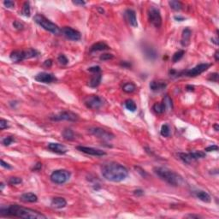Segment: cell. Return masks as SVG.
Listing matches in <instances>:
<instances>
[{"instance_id": "47", "label": "cell", "mask_w": 219, "mask_h": 219, "mask_svg": "<svg viewBox=\"0 0 219 219\" xmlns=\"http://www.w3.org/2000/svg\"><path fill=\"white\" fill-rule=\"evenodd\" d=\"M43 65H44L45 67H46V68H51L52 66V59H47L45 60L44 62V64H43Z\"/></svg>"}, {"instance_id": "18", "label": "cell", "mask_w": 219, "mask_h": 219, "mask_svg": "<svg viewBox=\"0 0 219 219\" xmlns=\"http://www.w3.org/2000/svg\"><path fill=\"white\" fill-rule=\"evenodd\" d=\"M51 205L53 208L62 209V208H64L67 205V201L63 197H55L52 199Z\"/></svg>"}, {"instance_id": "37", "label": "cell", "mask_w": 219, "mask_h": 219, "mask_svg": "<svg viewBox=\"0 0 219 219\" xmlns=\"http://www.w3.org/2000/svg\"><path fill=\"white\" fill-rule=\"evenodd\" d=\"M15 141H16V139H15V138H14L13 136H7V137H5V138L3 139L2 144H3L4 146H5V147H8V146L11 145V144L13 143V142H15Z\"/></svg>"}, {"instance_id": "4", "label": "cell", "mask_w": 219, "mask_h": 219, "mask_svg": "<svg viewBox=\"0 0 219 219\" xmlns=\"http://www.w3.org/2000/svg\"><path fill=\"white\" fill-rule=\"evenodd\" d=\"M33 21L35 22L36 23L38 24L39 26H40L42 28H44L45 30H46L48 32L52 33L53 34L58 35L61 33V29L60 28L56 25L55 23H53L50 20H48L46 17H45L42 15H36L33 17Z\"/></svg>"}, {"instance_id": "48", "label": "cell", "mask_w": 219, "mask_h": 219, "mask_svg": "<svg viewBox=\"0 0 219 219\" xmlns=\"http://www.w3.org/2000/svg\"><path fill=\"white\" fill-rule=\"evenodd\" d=\"M1 166H2V167H4V168H6L7 170H11L12 169L11 166H10V165L8 163L4 162L3 159H1Z\"/></svg>"}, {"instance_id": "23", "label": "cell", "mask_w": 219, "mask_h": 219, "mask_svg": "<svg viewBox=\"0 0 219 219\" xmlns=\"http://www.w3.org/2000/svg\"><path fill=\"white\" fill-rule=\"evenodd\" d=\"M110 49L109 45L104 42H97L95 44H93L90 48V52H102V51H105Z\"/></svg>"}, {"instance_id": "19", "label": "cell", "mask_w": 219, "mask_h": 219, "mask_svg": "<svg viewBox=\"0 0 219 219\" xmlns=\"http://www.w3.org/2000/svg\"><path fill=\"white\" fill-rule=\"evenodd\" d=\"M20 200L24 203H35L38 201V197L33 193H26L20 196Z\"/></svg>"}, {"instance_id": "11", "label": "cell", "mask_w": 219, "mask_h": 219, "mask_svg": "<svg viewBox=\"0 0 219 219\" xmlns=\"http://www.w3.org/2000/svg\"><path fill=\"white\" fill-rule=\"evenodd\" d=\"M179 158L182 162L186 163H191L194 161L199 159V158H204L205 157V153L204 151H194V152H188V153H182L180 152L177 154Z\"/></svg>"}, {"instance_id": "39", "label": "cell", "mask_w": 219, "mask_h": 219, "mask_svg": "<svg viewBox=\"0 0 219 219\" xmlns=\"http://www.w3.org/2000/svg\"><path fill=\"white\" fill-rule=\"evenodd\" d=\"M208 80L211 81H214V82H217L218 81V73H211L208 76Z\"/></svg>"}, {"instance_id": "40", "label": "cell", "mask_w": 219, "mask_h": 219, "mask_svg": "<svg viewBox=\"0 0 219 219\" xmlns=\"http://www.w3.org/2000/svg\"><path fill=\"white\" fill-rule=\"evenodd\" d=\"M4 5L8 9H14L15 8V3L11 0H5L3 2Z\"/></svg>"}, {"instance_id": "16", "label": "cell", "mask_w": 219, "mask_h": 219, "mask_svg": "<svg viewBox=\"0 0 219 219\" xmlns=\"http://www.w3.org/2000/svg\"><path fill=\"white\" fill-rule=\"evenodd\" d=\"M48 149L52 152L59 154V155H64L68 152V148L59 143H49L48 144Z\"/></svg>"}, {"instance_id": "17", "label": "cell", "mask_w": 219, "mask_h": 219, "mask_svg": "<svg viewBox=\"0 0 219 219\" xmlns=\"http://www.w3.org/2000/svg\"><path fill=\"white\" fill-rule=\"evenodd\" d=\"M10 58L12 62L14 63H19L25 60V53H24V50H16L13 51L10 55Z\"/></svg>"}, {"instance_id": "36", "label": "cell", "mask_w": 219, "mask_h": 219, "mask_svg": "<svg viewBox=\"0 0 219 219\" xmlns=\"http://www.w3.org/2000/svg\"><path fill=\"white\" fill-rule=\"evenodd\" d=\"M22 182V179L20 177H16V176H12L10 179L8 180L9 185H17V184H20Z\"/></svg>"}, {"instance_id": "30", "label": "cell", "mask_w": 219, "mask_h": 219, "mask_svg": "<svg viewBox=\"0 0 219 219\" xmlns=\"http://www.w3.org/2000/svg\"><path fill=\"white\" fill-rule=\"evenodd\" d=\"M124 105L127 110H128L129 111L131 112H135L137 109V106H136V104L135 103V101L132 100H127L125 101L124 103Z\"/></svg>"}, {"instance_id": "51", "label": "cell", "mask_w": 219, "mask_h": 219, "mask_svg": "<svg viewBox=\"0 0 219 219\" xmlns=\"http://www.w3.org/2000/svg\"><path fill=\"white\" fill-rule=\"evenodd\" d=\"M135 168L137 170H139L138 172H139V173H140V174H141V175H142L143 177H146V176H147V175H148L147 173L145 171V170H143L142 169H140L139 167H135Z\"/></svg>"}, {"instance_id": "53", "label": "cell", "mask_w": 219, "mask_h": 219, "mask_svg": "<svg viewBox=\"0 0 219 219\" xmlns=\"http://www.w3.org/2000/svg\"><path fill=\"white\" fill-rule=\"evenodd\" d=\"M174 19H175V21H177V22H183V21L186 20L185 17L181 16H174Z\"/></svg>"}, {"instance_id": "42", "label": "cell", "mask_w": 219, "mask_h": 219, "mask_svg": "<svg viewBox=\"0 0 219 219\" xmlns=\"http://www.w3.org/2000/svg\"><path fill=\"white\" fill-rule=\"evenodd\" d=\"M114 57V56L112 54H109V53H104V54H102L100 56V60L102 61H107V60H111Z\"/></svg>"}, {"instance_id": "13", "label": "cell", "mask_w": 219, "mask_h": 219, "mask_svg": "<svg viewBox=\"0 0 219 219\" xmlns=\"http://www.w3.org/2000/svg\"><path fill=\"white\" fill-rule=\"evenodd\" d=\"M76 149H77L78 151L85 153V154H88V155L96 156V157H102V156L106 155V152H105V151L100 150V149H96V148L78 146V147H76Z\"/></svg>"}, {"instance_id": "3", "label": "cell", "mask_w": 219, "mask_h": 219, "mask_svg": "<svg viewBox=\"0 0 219 219\" xmlns=\"http://www.w3.org/2000/svg\"><path fill=\"white\" fill-rule=\"evenodd\" d=\"M153 171L160 179L173 187H178L183 183V179L180 175L165 167H155Z\"/></svg>"}, {"instance_id": "12", "label": "cell", "mask_w": 219, "mask_h": 219, "mask_svg": "<svg viewBox=\"0 0 219 219\" xmlns=\"http://www.w3.org/2000/svg\"><path fill=\"white\" fill-rule=\"evenodd\" d=\"M61 33H63L66 39L72 41H78L81 39L80 33L70 27H64L61 29Z\"/></svg>"}, {"instance_id": "34", "label": "cell", "mask_w": 219, "mask_h": 219, "mask_svg": "<svg viewBox=\"0 0 219 219\" xmlns=\"http://www.w3.org/2000/svg\"><path fill=\"white\" fill-rule=\"evenodd\" d=\"M160 134L161 135L163 136V137H169L170 135V126L168 124H163L162 125L161 127V129H160Z\"/></svg>"}, {"instance_id": "58", "label": "cell", "mask_w": 219, "mask_h": 219, "mask_svg": "<svg viewBox=\"0 0 219 219\" xmlns=\"http://www.w3.org/2000/svg\"><path fill=\"white\" fill-rule=\"evenodd\" d=\"M214 128H215V130H216V131H218V130H219L218 124H217V123L215 124V125H214Z\"/></svg>"}, {"instance_id": "50", "label": "cell", "mask_w": 219, "mask_h": 219, "mask_svg": "<svg viewBox=\"0 0 219 219\" xmlns=\"http://www.w3.org/2000/svg\"><path fill=\"white\" fill-rule=\"evenodd\" d=\"M120 64H121V66H123L124 68H130L131 67V64L128 63V62H126V61H122Z\"/></svg>"}, {"instance_id": "46", "label": "cell", "mask_w": 219, "mask_h": 219, "mask_svg": "<svg viewBox=\"0 0 219 219\" xmlns=\"http://www.w3.org/2000/svg\"><path fill=\"white\" fill-rule=\"evenodd\" d=\"M42 169V163H37L36 164H34V166L33 167L32 170L33 171H39V170H40Z\"/></svg>"}, {"instance_id": "43", "label": "cell", "mask_w": 219, "mask_h": 219, "mask_svg": "<svg viewBox=\"0 0 219 219\" xmlns=\"http://www.w3.org/2000/svg\"><path fill=\"white\" fill-rule=\"evenodd\" d=\"M13 26H14V28L17 29V30H22L24 28L23 24L21 23L20 22H18V21H15V22H13Z\"/></svg>"}, {"instance_id": "27", "label": "cell", "mask_w": 219, "mask_h": 219, "mask_svg": "<svg viewBox=\"0 0 219 219\" xmlns=\"http://www.w3.org/2000/svg\"><path fill=\"white\" fill-rule=\"evenodd\" d=\"M62 135L64 137V139L66 140H74L76 139V135H75V133L74 131L70 129V128H65L63 133H62Z\"/></svg>"}, {"instance_id": "22", "label": "cell", "mask_w": 219, "mask_h": 219, "mask_svg": "<svg viewBox=\"0 0 219 219\" xmlns=\"http://www.w3.org/2000/svg\"><path fill=\"white\" fill-rule=\"evenodd\" d=\"M195 196L201 201H203L205 203H210L211 201V198L210 194L207 192L203 191V190H199L195 192Z\"/></svg>"}, {"instance_id": "57", "label": "cell", "mask_w": 219, "mask_h": 219, "mask_svg": "<svg viewBox=\"0 0 219 219\" xmlns=\"http://www.w3.org/2000/svg\"><path fill=\"white\" fill-rule=\"evenodd\" d=\"M211 41H212L213 43H215V44L217 45H218V42H217V39H216V40H215V39H211Z\"/></svg>"}, {"instance_id": "45", "label": "cell", "mask_w": 219, "mask_h": 219, "mask_svg": "<svg viewBox=\"0 0 219 219\" xmlns=\"http://www.w3.org/2000/svg\"><path fill=\"white\" fill-rule=\"evenodd\" d=\"M218 150V147L217 145H212V146H210V147H207L205 149V151H217Z\"/></svg>"}, {"instance_id": "25", "label": "cell", "mask_w": 219, "mask_h": 219, "mask_svg": "<svg viewBox=\"0 0 219 219\" xmlns=\"http://www.w3.org/2000/svg\"><path fill=\"white\" fill-rule=\"evenodd\" d=\"M144 52H145V55L149 59L154 60L158 57V53L156 52V50L151 46H145Z\"/></svg>"}, {"instance_id": "55", "label": "cell", "mask_w": 219, "mask_h": 219, "mask_svg": "<svg viewBox=\"0 0 219 219\" xmlns=\"http://www.w3.org/2000/svg\"><path fill=\"white\" fill-rule=\"evenodd\" d=\"M187 91H194V86H191V85H187Z\"/></svg>"}, {"instance_id": "5", "label": "cell", "mask_w": 219, "mask_h": 219, "mask_svg": "<svg viewBox=\"0 0 219 219\" xmlns=\"http://www.w3.org/2000/svg\"><path fill=\"white\" fill-rule=\"evenodd\" d=\"M211 64H199L191 69H188L186 71L176 72L175 76L178 77V76H186L188 77H195V76H199L200 74H202L205 71H206L208 68L211 67Z\"/></svg>"}, {"instance_id": "2", "label": "cell", "mask_w": 219, "mask_h": 219, "mask_svg": "<svg viewBox=\"0 0 219 219\" xmlns=\"http://www.w3.org/2000/svg\"><path fill=\"white\" fill-rule=\"evenodd\" d=\"M101 173L104 179L112 182H123L128 175L127 168L115 162L104 163L101 167Z\"/></svg>"}, {"instance_id": "31", "label": "cell", "mask_w": 219, "mask_h": 219, "mask_svg": "<svg viewBox=\"0 0 219 219\" xmlns=\"http://www.w3.org/2000/svg\"><path fill=\"white\" fill-rule=\"evenodd\" d=\"M123 90L124 92H127V93H132L136 90L135 85L132 82H127V83L124 84L123 87Z\"/></svg>"}, {"instance_id": "59", "label": "cell", "mask_w": 219, "mask_h": 219, "mask_svg": "<svg viewBox=\"0 0 219 219\" xmlns=\"http://www.w3.org/2000/svg\"><path fill=\"white\" fill-rule=\"evenodd\" d=\"M4 183H3V182H1V190H3V189H4Z\"/></svg>"}, {"instance_id": "9", "label": "cell", "mask_w": 219, "mask_h": 219, "mask_svg": "<svg viewBox=\"0 0 219 219\" xmlns=\"http://www.w3.org/2000/svg\"><path fill=\"white\" fill-rule=\"evenodd\" d=\"M104 104V100L98 95H89L84 100V104L86 107L91 110H99Z\"/></svg>"}, {"instance_id": "24", "label": "cell", "mask_w": 219, "mask_h": 219, "mask_svg": "<svg viewBox=\"0 0 219 219\" xmlns=\"http://www.w3.org/2000/svg\"><path fill=\"white\" fill-rule=\"evenodd\" d=\"M101 80H102V76H101L100 73L94 74V75L92 76L91 80H89L88 86L91 87V88H97V87H99L100 85Z\"/></svg>"}, {"instance_id": "20", "label": "cell", "mask_w": 219, "mask_h": 219, "mask_svg": "<svg viewBox=\"0 0 219 219\" xmlns=\"http://www.w3.org/2000/svg\"><path fill=\"white\" fill-rule=\"evenodd\" d=\"M192 36V31L188 28H186L182 31V40H181V44L182 46H187V45L190 42V39Z\"/></svg>"}, {"instance_id": "8", "label": "cell", "mask_w": 219, "mask_h": 219, "mask_svg": "<svg viewBox=\"0 0 219 219\" xmlns=\"http://www.w3.org/2000/svg\"><path fill=\"white\" fill-rule=\"evenodd\" d=\"M50 119L55 122L60 121H69V122H76L79 119V115L76 114L75 112L69 111H64L57 114L52 115L50 116Z\"/></svg>"}, {"instance_id": "29", "label": "cell", "mask_w": 219, "mask_h": 219, "mask_svg": "<svg viewBox=\"0 0 219 219\" xmlns=\"http://www.w3.org/2000/svg\"><path fill=\"white\" fill-rule=\"evenodd\" d=\"M152 110L157 114H163V112L166 111L165 106L163 105V103H156V104H154L152 106Z\"/></svg>"}, {"instance_id": "6", "label": "cell", "mask_w": 219, "mask_h": 219, "mask_svg": "<svg viewBox=\"0 0 219 219\" xmlns=\"http://www.w3.org/2000/svg\"><path fill=\"white\" fill-rule=\"evenodd\" d=\"M88 133L104 141H111L115 139L114 134L100 127H90L88 128Z\"/></svg>"}, {"instance_id": "49", "label": "cell", "mask_w": 219, "mask_h": 219, "mask_svg": "<svg viewBox=\"0 0 219 219\" xmlns=\"http://www.w3.org/2000/svg\"><path fill=\"white\" fill-rule=\"evenodd\" d=\"M134 194L135 196H142L144 194V191L142 189H136L134 191Z\"/></svg>"}, {"instance_id": "38", "label": "cell", "mask_w": 219, "mask_h": 219, "mask_svg": "<svg viewBox=\"0 0 219 219\" xmlns=\"http://www.w3.org/2000/svg\"><path fill=\"white\" fill-rule=\"evenodd\" d=\"M57 61L62 65H67L68 63V58H67V57L65 56L64 54H60L59 56L57 57Z\"/></svg>"}, {"instance_id": "26", "label": "cell", "mask_w": 219, "mask_h": 219, "mask_svg": "<svg viewBox=\"0 0 219 219\" xmlns=\"http://www.w3.org/2000/svg\"><path fill=\"white\" fill-rule=\"evenodd\" d=\"M24 53H25V58L26 59L36 57L40 55V52H38L36 49H33V48H28V49L24 50Z\"/></svg>"}, {"instance_id": "41", "label": "cell", "mask_w": 219, "mask_h": 219, "mask_svg": "<svg viewBox=\"0 0 219 219\" xmlns=\"http://www.w3.org/2000/svg\"><path fill=\"white\" fill-rule=\"evenodd\" d=\"M10 127V124H9L8 121L4 119L0 120V129L1 130H4V128H8Z\"/></svg>"}, {"instance_id": "52", "label": "cell", "mask_w": 219, "mask_h": 219, "mask_svg": "<svg viewBox=\"0 0 219 219\" xmlns=\"http://www.w3.org/2000/svg\"><path fill=\"white\" fill-rule=\"evenodd\" d=\"M72 3H73L74 4H76V5H81V6H82V5H85V4H86V2H84V1H81V0H80H80H76V1H73Z\"/></svg>"}, {"instance_id": "21", "label": "cell", "mask_w": 219, "mask_h": 219, "mask_svg": "<svg viewBox=\"0 0 219 219\" xmlns=\"http://www.w3.org/2000/svg\"><path fill=\"white\" fill-rule=\"evenodd\" d=\"M149 87H150V89L153 92H160V91H162L163 89L166 88V83L157 81V80H152V81H151Z\"/></svg>"}, {"instance_id": "7", "label": "cell", "mask_w": 219, "mask_h": 219, "mask_svg": "<svg viewBox=\"0 0 219 219\" xmlns=\"http://www.w3.org/2000/svg\"><path fill=\"white\" fill-rule=\"evenodd\" d=\"M70 172L66 170H57L51 174L50 179L53 183L62 185L66 183L70 178Z\"/></svg>"}, {"instance_id": "54", "label": "cell", "mask_w": 219, "mask_h": 219, "mask_svg": "<svg viewBox=\"0 0 219 219\" xmlns=\"http://www.w3.org/2000/svg\"><path fill=\"white\" fill-rule=\"evenodd\" d=\"M186 217H189V218H201L202 217L199 215H194V214H189V215L186 216Z\"/></svg>"}, {"instance_id": "14", "label": "cell", "mask_w": 219, "mask_h": 219, "mask_svg": "<svg viewBox=\"0 0 219 219\" xmlns=\"http://www.w3.org/2000/svg\"><path fill=\"white\" fill-rule=\"evenodd\" d=\"M35 80L41 83H53L57 80V77L53 74L51 73H46V72H41L35 76Z\"/></svg>"}, {"instance_id": "56", "label": "cell", "mask_w": 219, "mask_h": 219, "mask_svg": "<svg viewBox=\"0 0 219 219\" xmlns=\"http://www.w3.org/2000/svg\"><path fill=\"white\" fill-rule=\"evenodd\" d=\"M218 54H219L218 51H217V52H215V54H214V57H215V60L217 61H217L219 60V57H218L219 55H218Z\"/></svg>"}, {"instance_id": "33", "label": "cell", "mask_w": 219, "mask_h": 219, "mask_svg": "<svg viewBox=\"0 0 219 219\" xmlns=\"http://www.w3.org/2000/svg\"><path fill=\"white\" fill-rule=\"evenodd\" d=\"M22 14L26 17H29L31 15V9H30V4L29 2H25L22 6Z\"/></svg>"}, {"instance_id": "35", "label": "cell", "mask_w": 219, "mask_h": 219, "mask_svg": "<svg viewBox=\"0 0 219 219\" xmlns=\"http://www.w3.org/2000/svg\"><path fill=\"white\" fill-rule=\"evenodd\" d=\"M184 54H185V52H184L183 50H180L178 52H176L172 57V62L173 63H177L178 61H180L183 57Z\"/></svg>"}, {"instance_id": "15", "label": "cell", "mask_w": 219, "mask_h": 219, "mask_svg": "<svg viewBox=\"0 0 219 219\" xmlns=\"http://www.w3.org/2000/svg\"><path fill=\"white\" fill-rule=\"evenodd\" d=\"M124 16L127 21V22L131 25L133 28H137L138 27V22H137V17H136V13L134 10L132 9H127L124 12Z\"/></svg>"}, {"instance_id": "10", "label": "cell", "mask_w": 219, "mask_h": 219, "mask_svg": "<svg viewBox=\"0 0 219 219\" xmlns=\"http://www.w3.org/2000/svg\"><path fill=\"white\" fill-rule=\"evenodd\" d=\"M148 18L155 28H159L162 26V16L160 10L155 6H151L148 10Z\"/></svg>"}, {"instance_id": "28", "label": "cell", "mask_w": 219, "mask_h": 219, "mask_svg": "<svg viewBox=\"0 0 219 219\" xmlns=\"http://www.w3.org/2000/svg\"><path fill=\"white\" fill-rule=\"evenodd\" d=\"M169 5L172 10H174L175 11H180L183 9V4L180 1H177V0L169 1Z\"/></svg>"}, {"instance_id": "32", "label": "cell", "mask_w": 219, "mask_h": 219, "mask_svg": "<svg viewBox=\"0 0 219 219\" xmlns=\"http://www.w3.org/2000/svg\"><path fill=\"white\" fill-rule=\"evenodd\" d=\"M163 105L165 106V109L166 110H169V111H171L173 109V103H172V100L170 96L166 95L164 98H163Z\"/></svg>"}, {"instance_id": "1", "label": "cell", "mask_w": 219, "mask_h": 219, "mask_svg": "<svg viewBox=\"0 0 219 219\" xmlns=\"http://www.w3.org/2000/svg\"><path fill=\"white\" fill-rule=\"evenodd\" d=\"M0 214L7 217H15L25 219H45L46 217L39 211L30 208H26L18 205H10L8 206L2 205L0 208Z\"/></svg>"}, {"instance_id": "44", "label": "cell", "mask_w": 219, "mask_h": 219, "mask_svg": "<svg viewBox=\"0 0 219 219\" xmlns=\"http://www.w3.org/2000/svg\"><path fill=\"white\" fill-rule=\"evenodd\" d=\"M88 71L92 72V73H94V74H98V73H100L101 68H100V66H92V67L88 68Z\"/></svg>"}]
</instances>
